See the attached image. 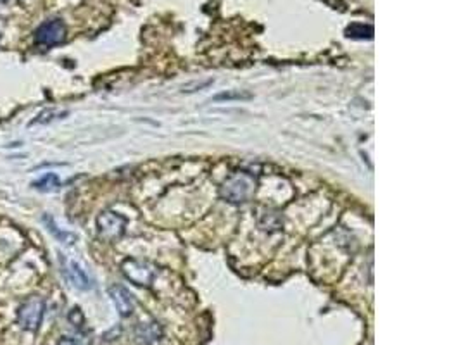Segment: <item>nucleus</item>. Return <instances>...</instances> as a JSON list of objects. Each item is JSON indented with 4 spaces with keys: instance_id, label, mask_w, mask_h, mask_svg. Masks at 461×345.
Instances as JSON below:
<instances>
[{
    "instance_id": "obj_1",
    "label": "nucleus",
    "mask_w": 461,
    "mask_h": 345,
    "mask_svg": "<svg viewBox=\"0 0 461 345\" xmlns=\"http://www.w3.org/2000/svg\"><path fill=\"white\" fill-rule=\"evenodd\" d=\"M45 315V300L38 295H31L19 305L18 309V324L23 330L37 332Z\"/></svg>"
},
{
    "instance_id": "obj_2",
    "label": "nucleus",
    "mask_w": 461,
    "mask_h": 345,
    "mask_svg": "<svg viewBox=\"0 0 461 345\" xmlns=\"http://www.w3.org/2000/svg\"><path fill=\"white\" fill-rule=\"evenodd\" d=\"M254 190V180L249 174H235V176L228 178L225 185L221 186V196L232 204H240L250 197Z\"/></svg>"
},
{
    "instance_id": "obj_3",
    "label": "nucleus",
    "mask_w": 461,
    "mask_h": 345,
    "mask_svg": "<svg viewBox=\"0 0 461 345\" xmlns=\"http://www.w3.org/2000/svg\"><path fill=\"white\" fill-rule=\"evenodd\" d=\"M121 271L126 280L132 281L133 285H138V287H150L157 273L152 264L138 259H126L121 264Z\"/></svg>"
},
{
    "instance_id": "obj_4",
    "label": "nucleus",
    "mask_w": 461,
    "mask_h": 345,
    "mask_svg": "<svg viewBox=\"0 0 461 345\" xmlns=\"http://www.w3.org/2000/svg\"><path fill=\"white\" fill-rule=\"evenodd\" d=\"M66 38V26L61 19H50L43 23L35 31V45L42 49H50V47L59 45Z\"/></svg>"
},
{
    "instance_id": "obj_5",
    "label": "nucleus",
    "mask_w": 461,
    "mask_h": 345,
    "mask_svg": "<svg viewBox=\"0 0 461 345\" xmlns=\"http://www.w3.org/2000/svg\"><path fill=\"white\" fill-rule=\"evenodd\" d=\"M126 228V217L114 211H104L97 216V232L102 239L114 242L121 239Z\"/></svg>"
},
{
    "instance_id": "obj_6",
    "label": "nucleus",
    "mask_w": 461,
    "mask_h": 345,
    "mask_svg": "<svg viewBox=\"0 0 461 345\" xmlns=\"http://www.w3.org/2000/svg\"><path fill=\"white\" fill-rule=\"evenodd\" d=\"M61 266L66 280L70 281L74 288H78V290H92L94 288L92 278L87 275L85 269H83L77 261L66 259L65 256H61Z\"/></svg>"
},
{
    "instance_id": "obj_7",
    "label": "nucleus",
    "mask_w": 461,
    "mask_h": 345,
    "mask_svg": "<svg viewBox=\"0 0 461 345\" xmlns=\"http://www.w3.org/2000/svg\"><path fill=\"white\" fill-rule=\"evenodd\" d=\"M109 295L111 299H113L114 305H116L119 316L126 318V316H130L135 311V305H137L135 297L126 290L125 287H121V285H113V287L109 288Z\"/></svg>"
},
{
    "instance_id": "obj_8",
    "label": "nucleus",
    "mask_w": 461,
    "mask_h": 345,
    "mask_svg": "<svg viewBox=\"0 0 461 345\" xmlns=\"http://www.w3.org/2000/svg\"><path fill=\"white\" fill-rule=\"evenodd\" d=\"M162 336V330L161 327L152 321V323H142L138 324L137 330H135V339L140 345H152L161 340Z\"/></svg>"
},
{
    "instance_id": "obj_9",
    "label": "nucleus",
    "mask_w": 461,
    "mask_h": 345,
    "mask_svg": "<svg viewBox=\"0 0 461 345\" xmlns=\"http://www.w3.org/2000/svg\"><path fill=\"white\" fill-rule=\"evenodd\" d=\"M43 223H45L47 230H49V232L52 233V235L59 242H61V244L71 245V244H74V242H77V235H73V233H70V232H62V230L54 223V220L49 216V214H45V216H43Z\"/></svg>"
},
{
    "instance_id": "obj_10",
    "label": "nucleus",
    "mask_w": 461,
    "mask_h": 345,
    "mask_svg": "<svg viewBox=\"0 0 461 345\" xmlns=\"http://www.w3.org/2000/svg\"><path fill=\"white\" fill-rule=\"evenodd\" d=\"M31 186H33L35 190H38V192H55V190H59V186H61V180H59L57 174L47 173L43 174L42 178H38V180H35Z\"/></svg>"
},
{
    "instance_id": "obj_11",
    "label": "nucleus",
    "mask_w": 461,
    "mask_h": 345,
    "mask_svg": "<svg viewBox=\"0 0 461 345\" xmlns=\"http://www.w3.org/2000/svg\"><path fill=\"white\" fill-rule=\"evenodd\" d=\"M348 37L351 38H372L373 37V28L365 25H351L345 30Z\"/></svg>"
},
{
    "instance_id": "obj_12",
    "label": "nucleus",
    "mask_w": 461,
    "mask_h": 345,
    "mask_svg": "<svg viewBox=\"0 0 461 345\" xmlns=\"http://www.w3.org/2000/svg\"><path fill=\"white\" fill-rule=\"evenodd\" d=\"M57 345H77L73 339H70V336H62L61 340H59Z\"/></svg>"
}]
</instances>
